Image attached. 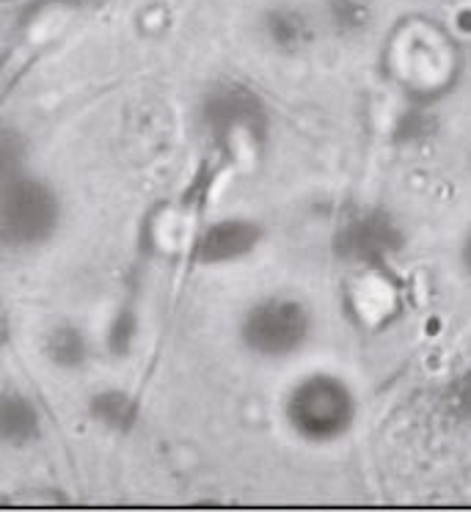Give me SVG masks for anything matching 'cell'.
Wrapping results in <instances>:
<instances>
[{
	"label": "cell",
	"instance_id": "obj_2",
	"mask_svg": "<svg viewBox=\"0 0 471 512\" xmlns=\"http://www.w3.org/2000/svg\"><path fill=\"white\" fill-rule=\"evenodd\" d=\"M31 424H34V416H31V411L25 408L23 402L14 400L0 408V430H3V433L23 435L28 433Z\"/></svg>",
	"mask_w": 471,
	"mask_h": 512
},
{
	"label": "cell",
	"instance_id": "obj_1",
	"mask_svg": "<svg viewBox=\"0 0 471 512\" xmlns=\"http://www.w3.org/2000/svg\"><path fill=\"white\" fill-rule=\"evenodd\" d=\"M47 201L39 190H17L12 199H9V207L3 212V221H6V229L12 232V237L17 240H25V237H34L36 232L45 229L47 221Z\"/></svg>",
	"mask_w": 471,
	"mask_h": 512
}]
</instances>
